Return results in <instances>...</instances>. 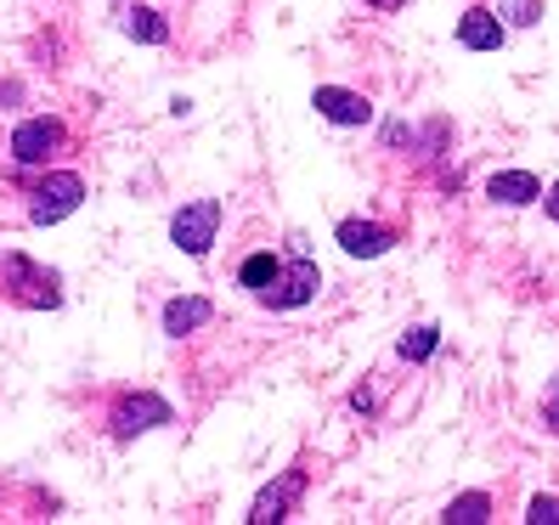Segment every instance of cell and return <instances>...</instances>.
<instances>
[{
	"label": "cell",
	"instance_id": "obj_5",
	"mask_svg": "<svg viewBox=\"0 0 559 525\" xmlns=\"http://www.w3.org/2000/svg\"><path fill=\"white\" fill-rule=\"evenodd\" d=\"M221 199H192V204H181L176 215H170V243L181 249V254H192V260H204L210 254V243H215V232H221Z\"/></svg>",
	"mask_w": 559,
	"mask_h": 525
},
{
	"label": "cell",
	"instance_id": "obj_14",
	"mask_svg": "<svg viewBox=\"0 0 559 525\" xmlns=\"http://www.w3.org/2000/svg\"><path fill=\"white\" fill-rule=\"evenodd\" d=\"M441 350V327L436 322H418V327H407V334L396 339V356H402V362H430V356Z\"/></svg>",
	"mask_w": 559,
	"mask_h": 525
},
{
	"label": "cell",
	"instance_id": "obj_20",
	"mask_svg": "<svg viewBox=\"0 0 559 525\" xmlns=\"http://www.w3.org/2000/svg\"><path fill=\"white\" fill-rule=\"evenodd\" d=\"M350 413L373 418V413H379V390H373V384H356V390H350Z\"/></svg>",
	"mask_w": 559,
	"mask_h": 525
},
{
	"label": "cell",
	"instance_id": "obj_21",
	"mask_svg": "<svg viewBox=\"0 0 559 525\" xmlns=\"http://www.w3.org/2000/svg\"><path fill=\"white\" fill-rule=\"evenodd\" d=\"M436 181H441V192H457V187H464V170H447V164H441Z\"/></svg>",
	"mask_w": 559,
	"mask_h": 525
},
{
	"label": "cell",
	"instance_id": "obj_12",
	"mask_svg": "<svg viewBox=\"0 0 559 525\" xmlns=\"http://www.w3.org/2000/svg\"><path fill=\"white\" fill-rule=\"evenodd\" d=\"M215 322V306L204 300V294H176L170 306H164V334L170 339H187V334H199V327Z\"/></svg>",
	"mask_w": 559,
	"mask_h": 525
},
{
	"label": "cell",
	"instance_id": "obj_8",
	"mask_svg": "<svg viewBox=\"0 0 559 525\" xmlns=\"http://www.w3.org/2000/svg\"><path fill=\"white\" fill-rule=\"evenodd\" d=\"M311 108H317L328 124H340V130L373 124V103H368L361 91H345V85H317V91H311Z\"/></svg>",
	"mask_w": 559,
	"mask_h": 525
},
{
	"label": "cell",
	"instance_id": "obj_4",
	"mask_svg": "<svg viewBox=\"0 0 559 525\" xmlns=\"http://www.w3.org/2000/svg\"><path fill=\"white\" fill-rule=\"evenodd\" d=\"M62 147H69V124H62L57 114L23 119V124L12 130V142H7V153H12L17 170H46V164H51Z\"/></svg>",
	"mask_w": 559,
	"mask_h": 525
},
{
	"label": "cell",
	"instance_id": "obj_2",
	"mask_svg": "<svg viewBox=\"0 0 559 525\" xmlns=\"http://www.w3.org/2000/svg\"><path fill=\"white\" fill-rule=\"evenodd\" d=\"M80 204H85V176L51 170V164H46V170L28 181V210L23 215L35 220V226H57V220H69Z\"/></svg>",
	"mask_w": 559,
	"mask_h": 525
},
{
	"label": "cell",
	"instance_id": "obj_15",
	"mask_svg": "<svg viewBox=\"0 0 559 525\" xmlns=\"http://www.w3.org/2000/svg\"><path fill=\"white\" fill-rule=\"evenodd\" d=\"M447 525H486L491 520V491H464V498H452L441 509Z\"/></svg>",
	"mask_w": 559,
	"mask_h": 525
},
{
	"label": "cell",
	"instance_id": "obj_16",
	"mask_svg": "<svg viewBox=\"0 0 559 525\" xmlns=\"http://www.w3.org/2000/svg\"><path fill=\"white\" fill-rule=\"evenodd\" d=\"M124 35L142 40V46H164L170 40V23H164L153 7H136V12H124Z\"/></svg>",
	"mask_w": 559,
	"mask_h": 525
},
{
	"label": "cell",
	"instance_id": "obj_10",
	"mask_svg": "<svg viewBox=\"0 0 559 525\" xmlns=\"http://www.w3.org/2000/svg\"><path fill=\"white\" fill-rule=\"evenodd\" d=\"M509 40V23L498 17V7H469L457 17V46L464 51H498Z\"/></svg>",
	"mask_w": 559,
	"mask_h": 525
},
{
	"label": "cell",
	"instance_id": "obj_7",
	"mask_svg": "<svg viewBox=\"0 0 559 525\" xmlns=\"http://www.w3.org/2000/svg\"><path fill=\"white\" fill-rule=\"evenodd\" d=\"M317 288H322L317 260L294 254V260H283L277 283H272L266 294H260V306H272V311H300V306H311V300H317Z\"/></svg>",
	"mask_w": 559,
	"mask_h": 525
},
{
	"label": "cell",
	"instance_id": "obj_3",
	"mask_svg": "<svg viewBox=\"0 0 559 525\" xmlns=\"http://www.w3.org/2000/svg\"><path fill=\"white\" fill-rule=\"evenodd\" d=\"M164 423H176V413L164 396H153V390H119L114 407H108V435L114 441H136L147 430H164Z\"/></svg>",
	"mask_w": 559,
	"mask_h": 525
},
{
	"label": "cell",
	"instance_id": "obj_1",
	"mask_svg": "<svg viewBox=\"0 0 559 525\" xmlns=\"http://www.w3.org/2000/svg\"><path fill=\"white\" fill-rule=\"evenodd\" d=\"M0 300L23 311H57L62 306V277L46 272L40 260H28L23 249H0Z\"/></svg>",
	"mask_w": 559,
	"mask_h": 525
},
{
	"label": "cell",
	"instance_id": "obj_22",
	"mask_svg": "<svg viewBox=\"0 0 559 525\" xmlns=\"http://www.w3.org/2000/svg\"><path fill=\"white\" fill-rule=\"evenodd\" d=\"M543 210H548V220H559V181L554 187H543V199H537Z\"/></svg>",
	"mask_w": 559,
	"mask_h": 525
},
{
	"label": "cell",
	"instance_id": "obj_13",
	"mask_svg": "<svg viewBox=\"0 0 559 525\" xmlns=\"http://www.w3.org/2000/svg\"><path fill=\"white\" fill-rule=\"evenodd\" d=\"M277 272H283V260L272 254V249H254V254H243V266H238V283L254 294V300H260V294H266L272 283H277Z\"/></svg>",
	"mask_w": 559,
	"mask_h": 525
},
{
	"label": "cell",
	"instance_id": "obj_6",
	"mask_svg": "<svg viewBox=\"0 0 559 525\" xmlns=\"http://www.w3.org/2000/svg\"><path fill=\"white\" fill-rule=\"evenodd\" d=\"M306 486H311V464H306V457H294V464H288V469H283V475H277V480L254 498L249 525H277V520H288V514H294V503L306 498Z\"/></svg>",
	"mask_w": 559,
	"mask_h": 525
},
{
	"label": "cell",
	"instance_id": "obj_19",
	"mask_svg": "<svg viewBox=\"0 0 559 525\" xmlns=\"http://www.w3.org/2000/svg\"><path fill=\"white\" fill-rule=\"evenodd\" d=\"M537 413H543V430L559 441V373L543 384V407H537Z\"/></svg>",
	"mask_w": 559,
	"mask_h": 525
},
{
	"label": "cell",
	"instance_id": "obj_23",
	"mask_svg": "<svg viewBox=\"0 0 559 525\" xmlns=\"http://www.w3.org/2000/svg\"><path fill=\"white\" fill-rule=\"evenodd\" d=\"M368 7H373V12H402L407 0H368Z\"/></svg>",
	"mask_w": 559,
	"mask_h": 525
},
{
	"label": "cell",
	"instance_id": "obj_9",
	"mask_svg": "<svg viewBox=\"0 0 559 525\" xmlns=\"http://www.w3.org/2000/svg\"><path fill=\"white\" fill-rule=\"evenodd\" d=\"M334 243L350 260H379V254H390V249L402 243V232H396V226H384V220H340Z\"/></svg>",
	"mask_w": 559,
	"mask_h": 525
},
{
	"label": "cell",
	"instance_id": "obj_18",
	"mask_svg": "<svg viewBox=\"0 0 559 525\" xmlns=\"http://www.w3.org/2000/svg\"><path fill=\"white\" fill-rule=\"evenodd\" d=\"M525 520H532V525H559V498H554V491H537V498L525 503Z\"/></svg>",
	"mask_w": 559,
	"mask_h": 525
},
{
	"label": "cell",
	"instance_id": "obj_17",
	"mask_svg": "<svg viewBox=\"0 0 559 525\" xmlns=\"http://www.w3.org/2000/svg\"><path fill=\"white\" fill-rule=\"evenodd\" d=\"M498 17H509V23H520V28H532V23L543 17V0H498Z\"/></svg>",
	"mask_w": 559,
	"mask_h": 525
},
{
	"label": "cell",
	"instance_id": "obj_11",
	"mask_svg": "<svg viewBox=\"0 0 559 525\" xmlns=\"http://www.w3.org/2000/svg\"><path fill=\"white\" fill-rule=\"evenodd\" d=\"M486 199L503 204V210H525V204L543 199V181L532 170H498V176H486Z\"/></svg>",
	"mask_w": 559,
	"mask_h": 525
}]
</instances>
